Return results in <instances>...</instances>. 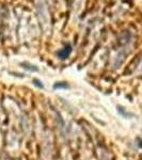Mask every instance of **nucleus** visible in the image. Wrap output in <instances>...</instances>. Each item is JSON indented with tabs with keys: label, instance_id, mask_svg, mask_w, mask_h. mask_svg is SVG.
Here are the masks:
<instances>
[{
	"label": "nucleus",
	"instance_id": "f257e3e1",
	"mask_svg": "<svg viewBox=\"0 0 142 160\" xmlns=\"http://www.w3.org/2000/svg\"><path fill=\"white\" fill-rule=\"evenodd\" d=\"M71 50H72V49H71V46H67L66 48H64V49H63V50L59 51V52H58V55H59V57L61 59L67 58V57H68V55L71 53Z\"/></svg>",
	"mask_w": 142,
	"mask_h": 160
},
{
	"label": "nucleus",
	"instance_id": "f03ea898",
	"mask_svg": "<svg viewBox=\"0 0 142 160\" xmlns=\"http://www.w3.org/2000/svg\"><path fill=\"white\" fill-rule=\"evenodd\" d=\"M55 88H56V89H59V88H67V84H65L64 82H59V83H56V84H55Z\"/></svg>",
	"mask_w": 142,
	"mask_h": 160
},
{
	"label": "nucleus",
	"instance_id": "7ed1b4c3",
	"mask_svg": "<svg viewBox=\"0 0 142 160\" xmlns=\"http://www.w3.org/2000/svg\"><path fill=\"white\" fill-rule=\"evenodd\" d=\"M33 82L35 83V85H36V87H40V88H43V84H42V83H41V81H39V80L34 79V80H33Z\"/></svg>",
	"mask_w": 142,
	"mask_h": 160
}]
</instances>
